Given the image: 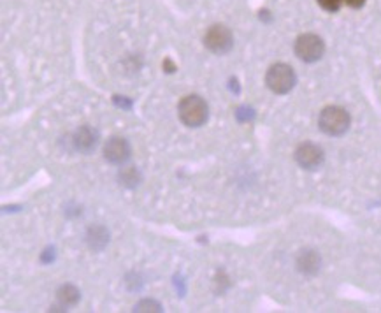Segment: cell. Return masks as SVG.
<instances>
[{"label": "cell", "instance_id": "obj_1", "mask_svg": "<svg viewBox=\"0 0 381 313\" xmlns=\"http://www.w3.org/2000/svg\"><path fill=\"white\" fill-rule=\"evenodd\" d=\"M179 120L186 125V127H200L210 118V107H207L206 100L199 95H188L179 102L178 106Z\"/></svg>", "mask_w": 381, "mask_h": 313}, {"label": "cell", "instance_id": "obj_2", "mask_svg": "<svg viewBox=\"0 0 381 313\" xmlns=\"http://www.w3.org/2000/svg\"><path fill=\"white\" fill-rule=\"evenodd\" d=\"M318 125L325 134L343 136L350 127V114L343 107L329 106L320 113Z\"/></svg>", "mask_w": 381, "mask_h": 313}, {"label": "cell", "instance_id": "obj_3", "mask_svg": "<svg viewBox=\"0 0 381 313\" xmlns=\"http://www.w3.org/2000/svg\"><path fill=\"white\" fill-rule=\"evenodd\" d=\"M296 73L286 64H276L267 71L265 83L274 93H289L296 86Z\"/></svg>", "mask_w": 381, "mask_h": 313}, {"label": "cell", "instance_id": "obj_4", "mask_svg": "<svg viewBox=\"0 0 381 313\" xmlns=\"http://www.w3.org/2000/svg\"><path fill=\"white\" fill-rule=\"evenodd\" d=\"M204 46L214 55H225L234 46L232 32L225 25H213L204 35Z\"/></svg>", "mask_w": 381, "mask_h": 313}, {"label": "cell", "instance_id": "obj_5", "mask_svg": "<svg viewBox=\"0 0 381 313\" xmlns=\"http://www.w3.org/2000/svg\"><path fill=\"white\" fill-rule=\"evenodd\" d=\"M323 52H325V45L315 34H304L296 41V55L304 62H316L322 59Z\"/></svg>", "mask_w": 381, "mask_h": 313}, {"label": "cell", "instance_id": "obj_6", "mask_svg": "<svg viewBox=\"0 0 381 313\" xmlns=\"http://www.w3.org/2000/svg\"><path fill=\"white\" fill-rule=\"evenodd\" d=\"M323 150L320 146L313 145V143H304L297 148L296 152V160L297 164L303 169H308V171H315L320 165L323 164Z\"/></svg>", "mask_w": 381, "mask_h": 313}, {"label": "cell", "instance_id": "obj_7", "mask_svg": "<svg viewBox=\"0 0 381 313\" xmlns=\"http://www.w3.org/2000/svg\"><path fill=\"white\" fill-rule=\"evenodd\" d=\"M104 157L111 164H123L131 157V145L123 138H111L104 145Z\"/></svg>", "mask_w": 381, "mask_h": 313}, {"label": "cell", "instance_id": "obj_8", "mask_svg": "<svg viewBox=\"0 0 381 313\" xmlns=\"http://www.w3.org/2000/svg\"><path fill=\"white\" fill-rule=\"evenodd\" d=\"M73 145L78 152L88 155V153H92L93 150L97 148V145H99V132L93 127L85 125V127L78 129L76 134L73 136Z\"/></svg>", "mask_w": 381, "mask_h": 313}, {"label": "cell", "instance_id": "obj_9", "mask_svg": "<svg viewBox=\"0 0 381 313\" xmlns=\"http://www.w3.org/2000/svg\"><path fill=\"white\" fill-rule=\"evenodd\" d=\"M86 243L92 250L99 252L102 248H106V244L109 243V232L102 225H93L88 232H86Z\"/></svg>", "mask_w": 381, "mask_h": 313}, {"label": "cell", "instance_id": "obj_10", "mask_svg": "<svg viewBox=\"0 0 381 313\" xmlns=\"http://www.w3.org/2000/svg\"><path fill=\"white\" fill-rule=\"evenodd\" d=\"M297 268L304 275H316L320 269V257L316 252L306 250L297 257Z\"/></svg>", "mask_w": 381, "mask_h": 313}, {"label": "cell", "instance_id": "obj_11", "mask_svg": "<svg viewBox=\"0 0 381 313\" xmlns=\"http://www.w3.org/2000/svg\"><path fill=\"white\" fill-rule=\"evenodd\" d=\"M56 296H59L60 305H62L64 308H69V307H74V305H78L79 297H81V293H79L76 287L71 285L69 283V285L60 287L59 294H56Z\"/></svg>", "mask_w": 381, "mask_h": 313}, {"label": "cell", "instance_id": "obj_12", "mask_svg": "<svg viewBox=\"0 0 381 313\" xmlns=\"http://www.w3.org/2000/svg\"><path fill=\"white\" fill-rule=\"evenodd\" d=\"M120 182L125 187H138L141 182V172L138 171V167H123L120 171Z\"/></svg>", "mask_w": 381, "mask_h": 313}, {"label": "cell", "instance_id": "obj_13", "mask_svg": "<svg viewBox=\"0 0 381 313\" xmlns=\"http://www.w3.org/2000/svg\"><path fill=\"white\" fill-rule=\"evenodd\" d=\"M134 312H162V307L157 303V301L145 300V301H141V303L135 305Z\"/></svg>", "mask_w": 381, "mask_h": 313}, {"label": "cell", "instance_id": "obj_14", "mask_svg": "<svg viewBox=\"0 0 381 313\" xmlns=\"http://www.w3.org/2000/svg\"><path fill=\"white\" fill-rule=\"evenodd\" d=\"M318 4L329 13H336V11H339L343 0H318Z\"/></svg>", "mask_w": 381, "mask_h": 313}, {"label": "cell", "instance_id": "obj_15", "mask_svg": "<svg viewBox=\"0 0 381 313\" xmlns=\"http://www.w3.org/2000/svg\"><path fill=\"white\" fill-rule=\"evenodd\" d=\"M346 4L350 7H353V9H358V7H362L365 4V0H346Z\"/></svg>", "mask_w": 381, "mask_h": 313}]
</instances>
